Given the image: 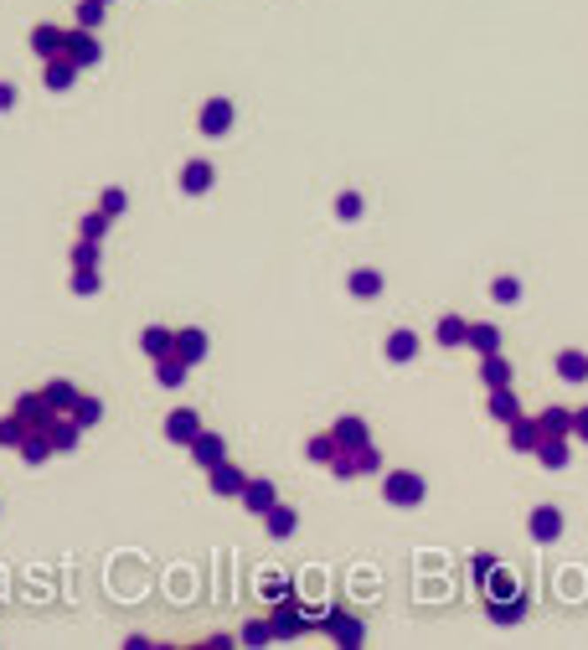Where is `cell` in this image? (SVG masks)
<instances>
[{
    "instance_id": "11",
    "label": "cell",
    "mask_w": 588,
    "mask_h": 650,
    "mask_svg": "<svg viewBox=\"0 0 588 650\" xmlns=\"http://www.w3.org/2000/svg\"><path fill=\"white\" fill-rule=\"evenodd\" d=\"M206 485H212V496H243V485H248V475L237 470L233 460H217V465L206 470Z\"/></svg>"
},
{
    "instance_id": "43",
    "label": "cell",
    "mask_w": 588,
    "mask_h": 650,
    "mask_svg": "<svg viewBox=\"0 0 588 650\" xmlns=\"http://www.w3.org/2000/svg\"><path fill=\"white\" fill-rule=\"evenodd\" d=\"M268 640H274V624L253 620V624H243V640H237V646H268Z\"/></svg>"
},
{
    "instance_id": "37",
    "label": "cell",
    "mask_w": 588,
    "mask_h": 650,
    "mask_svg": "<svg viewBox=\"0 0 588 650\" xmlns=\"http://www.w3.org/2000/svg\"><path fill=\"white\" fill-rule=\"evenodd\" d=\"M67 290H73V295H98V290H104V279H98V268H73Z\"/></svg>"
},
{
    "instance_id": "18",
    "label": "cell",
    "mask_w": 588,
    "mask_h": 650,
    "mask_svg": "<svg viewBox=\"0 0 588 650\" xmlns=\"http://www.w3.org/2000/svg\"><path fill=\"white\" fill-rule=\"evenodd\" d=\"M264 532L279 537V542H284V537H294V532H299V511H294V506H284V501H274L264 511Z\"/></svg>"
},
{
    "instance_id": "1",
    "label": "cell",
    "mask_w": 588,
    "mask_h": 650,
    "mask_svg": "<svg viewBox=\"0 0 588 650\" xmlns=\"http://www.w3.org/2000/svg\"><path fill=\"white\" fill-rule=\"evenodd\" d=\"M429 496V480L418 470H387L383 475V501L387 506H418Z\"/></svg>"
},
{
    "instance_id": "26",
    "label": "cell",
    "mask_w": 588,
    "mask_h": 650,
    "mask_svg": "<svg viewBox=\"0 0 588 650\" xmlns=\"http://www.w3.org/2000/svg\"><path fill=\"white\" fill-rule=\"evenodd\" d=\"M537 429H542V439H568V434H573V414H568V408H542V414H537Z\"/></svg>"
},
{
    "instance_id": "30",
    "label": "cell",
    "mask_w": 588,
    "mask_h": 650,
    "mask_svg": "<svg viewBox=\"0 0 588 650\" xmlns=\"http://www.w3.org/2000/svg\"><path fill=\"white\" fill-rule=\"evenodd\" d=\"M186 372H191V367H186V361H181L176 352L155 361V383H160V387H181V383H186Z\"/></svg>"
},
{
    "instance_id": "33",
    "label": "cell",
    "mask_w": 588,
    "mask_h": 650,
    "mask_svg": "<svg viewBox=\"0 0 588 650\" xmlns=\"http://www.w3.org/2000/svg\"><path fill=\"white\" fill-rule=\"evenodd\" d=\"M470 352H480V356H491V352H500V325H470V341H465Z\"/></svg>"
},
{
    "instance_id": "16",
    "label": "cell",
    "mask_w": 588,
    "mask_h": 650,
    "mask_svg": "<svg viewBox=\"0 0 588 650\" xmlns=\"http://www.w3.org/2000/svg\"><path fill=\"white\" fill-rule=\"evenodd\" d=\"M330 434H336V444H341V449H361V444H372V429H367V418H356V414L336 418V423H330Z\"/></svg>"
},
{
    "instance_id": "45",
    "label": "cell",
    "mask_w": 588,
    "mask_h": 650,
    "mask_svg": "<svg viewBox=\"0 0 588 650\" xmlns=\"http://www.w3.org/2000/svg\"><path fill=\"white\" fill-rule=\"evenodd\" d=\"M485 589H491V593H500V599H516V584H511V578H506L500 568L491 573V578H485Z\"/></svg>"
},
{
    "instance_id": "8",
    "label": "cell",
    "mask_w": 588,
    "mask_h": 650,
    "mask_svg": "<svg viewBox=\"0 0 588 650\" xmlns=\"http://www.w3.org/2000/svg\"><path fill=\"white\" fill-rule=\"evenodd\" d=\"M325 630L336 635V646H346V650L367 646V624L356 620V615H341V609H325Z\"/></svg>"
},
{
    "instance_id": "15",
    "label": "cell",
    "mask_w": 588,
    "mask_h": 650,
    "mask_svg": "<svg viewBox=\"0 0 588 650\" xmlns=\"http://www.w3.org/2000/svg\"><path fill=\"white\" fill-rule=\"evenodd\" d=\"M506 439H511V449H516V454H537V444H542V429H537V418H511V423H506Z\"/></svg>"
},
{
    "instance_id": "2",
    "label": "cell",
    "mask_w": 588,
    "mask_h": 650,
    "mask_svg": "<svg viewBox=\"0 0 588 650\" xmlns=\"http://www.w3.org/2000/svg\"><path fill=\"white\" fill-rule=\"evenodd\" d=\"M325 470L336 475V480H356V475H377L383 470V454H377V444H361V449H341Z\"/></svg>"
},
{
    "instance_id": "14",
    "label": "cell",
    "mask_w": 588,
    "mask_h": 650,
    "mask_svg": "<svg viewBox=\"0 0 588 650\" xmlns=\"http://www.w3.org/2000/svg\"><path fill=\"white\" fill-rule=\"evenodd\" d=\"M212 186H217L212 160H186V166H181V191H186V197H206Z\"/></svg>"
},
{
    "instance_id": "32",
    "label": "cell",
    "mask_w": 588,
    "mask_h": 650,
    "mask_svg": "<svg viewBox=\"0 0 588 650\" xmlns=\"http://www.w3.org/2000/svg\"><path fill=\"white\" fill-rule=\"evenodd\" d=\"M109 228H114V217H109L104 207L78 217V237H93V243H104V237H109Z\"/></svg>"
},
{
    "instance_id": "40",
    "label": "cell",
    "mask_w": 588,
    "mask_h": 650,
    "mask_svg": "<svg viewBox=\"0 0 588 650\" xmlns=\"http://www.w3.org/2000/svg\"><path fill=\"white\" fill-rule=\"evenodd\" d=\"M21 439H27V423H21L16 414H5L0 418V449H16Z\"/></svg>"
},
{
    "instance_id": "25",
    "label": "cell",
    "mask_w": 588,
    "mask_h": 650,
    "mask_svg": "<svg viewBox=\"0 0 588 650\" xmlns=\"http://www.w3.org/2000/svg\"><path fill=\"white\" fill-rule=\"evenodd\" d=\"M485 414H491V418H500V423H511V418L522 414V403H516L511 383H506V387H491V398H485Z\"/></svg>"
},
{
    "instance_id": "47",
    "label": "cell",
    "mask_w": 588,
    "mask_h": 650,
    "mask_svg": "<svg viewBox=\"0 0 588 650\" xmlns=\"http://www.w3.org/2000/svg\"><path fill=\"white\" fill-rule=\"evenodd\" d=\"M16 109V83H0V114Z\"/></svg>"
},
{
    "instance_id": "6",
    "label": "cell",
    "mask_w": 588,
    "mask_h": 650,
    "mask_svg": "<svg viewBox=\"0 0 588 650\" xmlns=\"http://www.w3.org/2000/svg\"><path fill=\"white\" fill-rule=\"evenodd\" d=\"M268 624H274V640H294V635L305 630V615H299V599H294V589H284V599L274 604Z\"/></svg>"
},
{
    "instance_id": "46",
    "label": "cell",
    "mask_w": 588,
    "mask_h": 650,
    "mask_svg": "<svg viewBox=\"0 0 588 650\" xmlns=\"http://www.w3.org/2000/svg\"><path fill=\"white\" fill-rule=\"evenodd\" d=\"M491 573H496V553H475V578H480V584H485V578H491Z\"/></svg>"
},
{
    "instance_id": "44",
    "label": "cell",
    "mask_w": 588,
    "mask_h": 650,
    "mask_svg": "<svg viewBox=\"0 0 588 650\" xmlns=\"http://www.w3.org/2000/svg\"><path fill=\"white\" fill-rule=\"evenodd\" d=\"M98 21H104V0H83V5H78V27L98 31Z\"/></svg>"
},
{
    "instance_id": "5",
    "label": "cell",
    "mask_w": 588,
    "mask_h": 650,
    "mask_svg": "<svg viewBox=\"0 0 588 650\" xmlns=\"http://www.w3.org/2000/svg\"><path fill=\"white\" fill-rule=\"evenodd\" d=\"M233 119H237V104H233V98H206L202 114H197V129L217 140V135H228V129H233Z\"/></svg>"
},
{
    "instance_id": "17",
    "label": "cell",
    "mask_w": 588,
    "mask_h": 650,
    "mask_svg": "<svg viewBox=\"0 0 588 650\" xmlns=\"http://www.w3.org/2000/svg\"><path fill=\"white\" fill-rule=\"evenodd\" d=\"M140 352H145L150 361L171 356L176 352V330H171V325H145V330H140Z\"/></svg>"
},
{
    "instance_id": "36",
    "label": "cell",
    "mask_w": 588,
    "mask_h": 650,
    "mask_svg": "<svg viewBox=\"0 0 588 650\" xmlns=\"http://www.w3.org/2000/svg\"><path fill=\"white\" fill-rule=\"evenodd\" d=\"M491 299H496V305H516V299H522V279H511V274L491 279Z\"/></svg>"
},
{
    "instance_id": "22",
    "label": "cell",
    "mask_w": 588,
    "mask_h": 650,
    "mask_svg": "<svg viewBox=\"0 0 588 650\" xmlns=\"http://www.w3.org/2000/svg\"><path fill=\"white\" fill-rule=\"evenodd\" d=\"M480 383H485V387H506V383H516V372H511V356H500V352L480 356Z\"/></svg>"
},
{
    "instance_id": "39",
    "label": "cell",
    "mask_w": 588,
    "mask_h": 650,
    "mask_svg": "<svg viewBox=\"0 0 588 650\" xmlns=\"http://www.w3.org/2000/svg\"><path fill=\"white\" fill-rule=\"evenodd\" d=\"M361 212H367V202H361V191H341V197H336V217H341V222H356Z\"/></svg>"
},
{
    "instance_id": "19",
    "label": "cell",
    "mask_w": 588,
    "mask_h": 650,
    "mask_svg": "<svg viewBox=\"0 0 588 650\" xmlns=\"http://www.w3.org/2000/svg\"><path fill=\"white\" fill-rule=\"evenodd\" d=\"M62 36H67L62 27H47V21H36L27 42H31V52H36L42 62H47V58H62Z\"/></svg>"
},
{
    "instance_id": "29",
    "label": "cell",
    "mask_w": 588,
    "mask_h": 650,
    "mask_svg": "<svg viewBox=\"0 0 588 650\" xmlns=\"http://www.w3.org/2000/svg\"><path fill=\"white\" fill-rule=\"evenodd\" d=\"M16 454H21V460H27L31 470H36V465H47V460H52V454H58V449H52V444H47V434H27V439L16 444Z\"/></svg>"
},
{
    "instance_id": "35",
    "label": "cell",
    "mask_w": 588,
    "mask_h": 650,
    "mask_svg": "<svg viewBox=\"0 0 588 650\" xmlns=\"http://www.w3.org/2000/svg\"><path fill=\"white\" fill-rule=\"evenodd\" d=\"M537 460H542L547 470H562V465H568V439H542L537 444Z\"/></svg>"
},
{
    "instance_id": "23",
    "label": "cell",
    "mask_w": 588,
    "mask_h": 650,
    "mask_svg": "<svg viewBox=\"0 0 588 650\" xmlns=\"http://www.w3.org/2000/svg\"><path fill=\"white\" fill-rule=\"evenodd\" d=\"M434 341H439V346H465V341H470V321L449 310V315L434 325Z\"/></svg>"
},
{
    "instance_id": "21",
    "label": "cell",
    "mask_w": 588,
    "mask_h": 650,
    "mask_svg": "<svg viewBox=\"0 0 588 650\" xmlns=\"http://www.w3.org/2000/svg\"><path fill=\"white\" fill-rule=\"evenodd\" d=\"M42 83H47L52 93L73 89V83H78V62H67V58H47V67H42Z\"/></svg>"
},
{
    "instance_id": "34",
    "label": "cell",
    "mask_w": 588,
    "mask_h": 650,
    "mask_svg": "<svg viewBox=\"0 0 588 650\" xmlns=\"http://www.w3.org/2000/svg\"><path fill=\"white\" fill-rule=\"evenodd\" d=\"M73 418H78L83 429H93V423L104 418V398H93V392H78V403H73Z\"/></svg>"
},
{
    "instance_id": "4",
    "label": "cell",
    "mask_w": 588,
    "mask_h": 650,
    "mask_svg": "<svg viewBox=\"0 0 588 650\" xmlns=\"http://www.w3.org/2000/svg\"><path fill=\"white\" fill-rule=\"evenodd\" d=\"M62 58L78 62V67H98V62H104V47H98V36H93L89 27H67V36H62Z\"/></svg>"
},
{
    "instance_id": "9",
    "label": "cell",
    "mask_w": 588,
    "mask_h": 650,
    "mask_svg": "<svg viewBox=\"0 0 588 650\" xmlns=\"http://www.w3.org/2000/svg\"><path fill=\"white\" fill-rule=\"evenodd\" d=\"M237 501H243L248 516H264L268 506L279 501V491H274V480H268V475H248V485H243V496H237Z\"/></svg>"
},
{
    "instance_id": "27",
    "label": "cell",
    "mask_w": 588,
    "mask_h": 650,
    "mask_svg": "<svg viewBox=\"0 0 588 650\" xmlns=\"http://www.w3.org/2000/svg\"><path fill=\"white\" fill-rule=\"evenodd\" d=\"M383 356L387 361H398V367L413 361V356H418V336H413V330H392V336L383 341Z\"/></svg>"
},
{
    "instance_id": "12",
    "label": "cell",
    "mask_w": 588,
    "mask_h": 650,
    "mask_svg": "<svg viewBox=\"0 0 588 650\" xmlns=\"http://www.w3.org/2000/svg\"><path fill=\"white\" fill-rule=\"evenodd\" d=\"M186 454H191V460H197L202 470H212L217 460H228V439H222V434H212V429H202L197 439L186 444Z\"/></svg>"
},
{
    "instance_id": "41",
    "label": "cell",
    "mask_w": 588,
    "mask_h": 650,
    "mask_svg": "<svg viewBox=\"0 0 588 650\" xmlns=\"http://www.w3.org/2000/svg\"><path fill=\"white\" fill-rule=\"evenodd\" d=\"M98 207L109 212V217H124V207H129V191H124V186H104V197H98Z\"/></svg>"
},
{
    "instance_id": "28",
    "label": "cell",
    "mask_w": 588,
    "mask_h": 650,
    "mask_svg": "<svg viewBox=\"0 0 588 650\" xmlns=\"http://www.w3.org/2000/svg\"><path fill=\"white\" fill-rule=\"evenodd\" d=\"M42 398H47L58 414H73V403H78V383H67V377H52V383L42 387Z\"/></svg>"
},
{
    "instance_id": "38",
    "label": "cell",
    "mask_w": 588,
    "mask_h": 650,
    "mask_svg": "<svg viewBox=\"0 0 588 650\" xmlns=\"http://www.w3.org/2000/svg\"><path fill=\"white\" fill-rule=\"evenodd\" d=\"M491 620H496V624H522V620H527V604H522V599L500 604V599H496V604H491Z\"/></svg>"
},
{
    "instance_id": "20",
    "label": "cell",
    "mask_w": 588,
    "mask_h": 650,
    "mask_svg": "<svg viewBox=\"0 0 588 650\" xmlns=\"http://www.w3.org/2000/svg\"><path fill=\"white\" fill-rule=\"evenodd\" d=\"M383 268H352V279H346V290H352V299H377L383 295Z\"/></svg>"
},
{
    "instance_id": "49",
    "label": "cell",
    "mask_w": 588,
    "mask_h": 650,
    "mask_svg": "<svg viewBox=\"0 0 588 650\" xmlns=\"http://www.w3.org/2000/svg\"><path fill=\"white\" fill-rule=\"evenodd\" d=\"M104 5H109V0H104Z\"/></svg>"
},
{
    "instance_id": "13",
    "label": "cell",
    "mask_w": 588,
    "mask_h": 650,
    "mask_svg": "<svg viewBox=\"0 0 588 650\" xmlns=\"http://www.w3.org/2000/svg\"><path fill=\"white\" fill-rule=\"evenodd\" d=\"M206 352H212V341H206L202 325H186V330H176V356L186 361V367H202Z\"/></svg>"
},
{
    "instance_id": "7",
    "label": "cell",
    "mask_w": 588,
    "mask_h": 650,
    "mask_svg": "<svg viewBox=\"0 0 588 650\" xmlns=\"http://www.w3.org/2000/svg\"><path fill=\"white\" fill-rule=\"evenodd\" d=\"M160 434L186 449V444L202 434V414H197V408H171V414H166V423H160Z\"/></svg>"
},
{
    "instance_id": "48",
    "label": "cell",
    "mask_w": 588,
    "mask_h": 650,
    "mask_svg": "<svg viewBox=\"0 0 588 650\" xmlns=\"http://www.w3.org/2000/svg\"><path fill=\"white\" fill-rule=\"evenodd\" d=\"M573 434H578V439H588V408H578V414H573Z\"/></svg>"
},
{
    "instance_id": "3",
    "label": "cell",
    "mask_w": 588,
    "mask_h": 650,
    "mask_svg": "<svg viewBox=\"0 0 588 650\" xmlns=\"http://www.w3.org/2000/svg\"><path fill=\"white\" fill-rule=\"evenodd\" d=\"M11 414L27 423V434H47V429H52V418H58V408L42 398V387H31V392L16 398V408H11Z\"/></svg>"
},
{
    "instance_id": "24",
    "label": "cell",
    "mask_w": 588,
    "mask_h": 650,
    "mask_svg": "<svg viewBox=\"0 0 588 650\" xmlns=\"http://www.w3.org/2000/svg\"><path fill=\"white\" fill-rule=\"evenodd\" d=\"M558 377L562 383H588V352H578V346H568V352H558Z\"/></svg>"
},
{
    "instance_id": "42",
    "label": "cell",
    "mask_w": 588,
    "mask_h": 650,
    "mask_svg": "<svg viewBox=\"0 0 588 650\" xmlns=\"http://www.w3.org/2000/svg\"><path fill=\"white\" fill-rule=\"evenodd\" d=\"M73 268H98V243H93V237H78V243H73Z\"/></svg>"
},
{
    "instance_id": "31",
    "label": "cell",
    "mask_w": 588,
    "mask_h": 650,
    "mask_svg": "<svg viewBox=\"0 0 588 650\" xmlns=\"http://www.w3.org/2000/svg\"><path fill=\"white\" fill-rule=\"evenodd\" d=\"M341 454V444H336V434L325 429V434H310V444H305V460H315V465H330Z\"/></svg>"
},
{
    "instance_id": "10",
    "label": "cell",
    "mask_w": 588,
    "mask_h": 650,
    "mask_svg": "<svg viewBox=\"0 0 588 650\" xmlns=\"http://www.w3.org/2000/svg\"><path fill=\"white\" fill-rule=\"evenodd\" d=\"M527 532H531L537 547H553V542L562 537V511H558V506H537V511H531V522H527Z\"/></svg>"
}]
</instances>
